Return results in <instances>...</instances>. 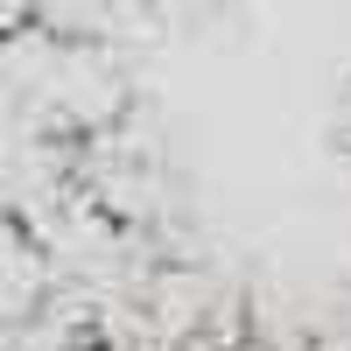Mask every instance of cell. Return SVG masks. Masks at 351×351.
Here are the masks:
<instances>
[{
  "instance_id": "obj_1",
  "label": "cell",
  "mask_w": 351,
  "mask_h": 351,
  "mask_svg": "<svg viewBox=\"0 0 351 351\" xmlns=\"http://www.w3.org/2000/svg\"><path fill=\"white\" fill-rule=\"evenodd\" d=\"M28 162L43 197H8V351H351V302L288 309L211 260L120 77L49 92Z\"/></svg>"
},
{
  "instance_id": "obj_3",
  "label": "cell",
  "mask_w": 351,
  "mask_h": 351,
  "mask_svg": "<svg viewBox=\"0 0 351 351\" xmlns=\"http://www.w3.org/2000/svg\"><path fill=\"white\" fill-rule=\"evenodd\" d=\"M324 141H330L337 169L351 176V71L337 77V92H330V112H324Z\"/></svg>"
},
{
  "instance_id": "obj_2",
  "label": "cell",
  "mask_w": 351,
  "mask_h": 351,
  "mask_svg": "<svg viewBox=\"0 0 351 351\" xmlns=\"http://www.w3.org/2000/svg\"><path fill=\"white\" fill-rule=\"evenodd\" d=\"M218 8H232V0H64V14L28 8V21L64 28V36H84V43H106V36L169 28V21H190V14H218Z\"/></svg>"
}]
</instances>
